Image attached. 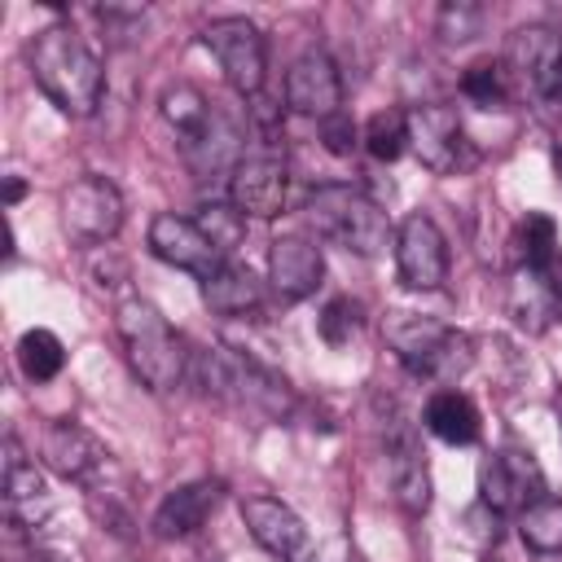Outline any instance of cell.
<instances>
[{"label": "cell", "mask_w": 562, "mask_h": 562, "mask_svg": "<svg viewBox=\"0 0 562 562\" xmlns=\"http://www.w3.org/2000/svg\"><path fill=\"white\" fill-rule=\"evenodd\" d=\"M31 79L70 119H88L101 105V88H105L101 57L66 22H53V26L35 31V40H31Z\"/></svg>", "instance_id": "6da1fadb"}, {"label": "cell", "mask_w": 562, "mask_h": 562, "mask_svg": "<svg viewBox=\"0 0 562 562\" xmlns=\"http://www.w3.org/2000/svg\"><path fill=\"white\" fill-rule=\"evenodd\" d=\"M114 329L123 338V351H127V364L132 373L149 386V391H176L184 378H189V351H184V338L167 325V316L145 303V299H123L119 312H114Z\"/></svg>", "instance_id": "7a4b0ae2"}, {"label": "cell", "mask_w": 562, "mask_h": 562, "mask_svg": "<svg viewBox=\"0 0 562 562\" xmlns=\"http://www.w3.org/2000/svg\"><path fill=\"white\" fill-rule=\"evenodd\" d=\"M382 338L408 373L435 378V382H457L474 360L470 338L461 329L435 316H417V312H391L382 321Z\"/></svg>", "instance_id": "3957f363"}, {"label": "cell", "mask_w": 562, "mask_h": 562, "mask_svg": "<svg viewBox=\"0 0 562 562\" xmlns=\"http://www.w3.org/2000/svg\"><path fill=\"white\" fill-rule=\"evenodd\" d=\"M307 220H312V228L321 237H329L342 250L364 255V259H373L386 246H395L386 211L373 198H364L360 189H351V184H321L307 198Z\"/></svg>", "instance_id": "277c9868"}, {"label": "cell", "mask_w": 562, "mask_h": 562, "mask_svg": "<svg viewBox=\"0 0 562 562\" xmlns=\"http://www.w3.org/2000/svg\"><path fill=\"white\" fill-rule=\"evenodd\" d=\"M509 83L536 105H562V35L549 26H518L501 53Z\"/></svg>", "instance_id": "5b68a950"}, {"label": "cell", "mask_w": 562, "mask_h": 562, "mask_svg": "<svg viewBox=\"0 0 562 562\" xmlns=\"http://www.w3.org/2000/svg\"><path fill=\"white\" fill-rule=\"evenodd\" d=\"M202 44L215 53L224 79L241 92V97H259L263 88V70H268V48L263 35L250 18H215L202 26Z\"/></svg>", "instance_id": "8992f818"}, {"label": "cell", "mask_w": 562, "mask_h": 562, "mask_svg": "<svg viewBox=\"0 0 562 562\" xmlns=\"http://www.w3.org/2000/svg\"><path fill=\"white\" fill-rule=\"evenodd\" d=\"M408 149L417 154V162L435 176H452L457 167L470 162V145H465V127L461 114L443 101H426L408 110Z\"/></svg>", "instance_id": "52a82bcc"}, {"label": "cell", "mask_w": 562, "mask_h": 562, "mask_svg": "<svg viewBox=\"0 0 562 562\" xmlns=\"http://www.w3.org/2000/svg\"><path fill=\"white\" fill-rule=\"evenodd\" d=\"M544 496V474L527 448H501L479 470V505L492 514H522Z\"/></svg>", "instance_id": "ba28073f"}, {"label": "cell", "mask_w": 562, "mask_h": 562, "mask_svg": "<svg viewBox=\"0 0 562 562\" xmlns=\"http://www.w3.org/2000/svg\"><path fill=\"white\" fill-rule=\"evenodd\" d=\"M395 268H400V281L422 294L448 281V241L430 215L422 211L404 215V224L395 228Z\"/></svg>", "instance_id": "9c48e42d"}, {"label": "cell", "mask_w": 562, "mask_h": 562, "mask_svg": "<svg viewBox=\"0 0 562 562\" xmlns=\"http://www.w3.org/2000/svg\"><path fill=\"white\" fill-rule=\"evenodd\" d=\"M149 250L162 263H171V268H180V272H189L198 281L215 277L228 263V255L198 228V220H184V215H171V211L149 220Z\"/></svg>", "instance_id": "30bf717a"}, {"label": "cell", "mask_w": 562, "mask_h": 562, "mask_svg": "<svg viewBox=\"0 0 562 562\" xmlns=\"http://www.w3.org/2000/svg\"><path fill=\"white\" fill-rule=\"evenodd\" d=\"M61 224L79 241H110L123 228V193L105 176H79L61 193Z\"/></svg>", "instance_id": "8fae6325"}, {"label": "cell", "mask_w": 562, "mask_h": 562, "mask_svg": "<svg viewBox=\"0 0 562 562\" xmlns=\"http://www.w3.org/2000/svg\"><path fill=\"white\" fill-rule=\"evenodd\" d=\"M241 522L250 527L255 544L263 553H272L277 562H307L312 558V531L285 501L255 492L241 501Z\"/></svg>", "instance_id": "7c38bea8"}, {"label": "cell", "mask_w": 562, "mask_h": 562, "mask_svg": "<svg viewBox=\"0 0 562 562\" xmlns=\"http://www.w3.org/2000/svg\"><path fill=\"white\" fill-rule=\"evenodd\" d=\"M285 105L294 114H307V119H329L338 114L342 105V75L334 66V57L325 48H307L294 57L290 75H285Z\"/></svg>", "instance_id": "4fadbf2b"}, {"label": "cell", "mask_w": 562, "mask_h": 562, "mask_svg": "<svg viewBox=\"0 0 562 562\" xmlns=\"http://www.w3.org/2000/svg\"><path fill=\"white\" fill-rule=\"evenodd\" d=\"M228 202L241 211V215H255V220H272L285 211L290 202V171L281 158L272 154H259V158H241L228 176Z\"/></svg>", "instance_id": "5bb4252c"}, {"label": "cell", "mask_w": 562, "mask_h": 562, "mask_svg": "<svg viewBox=\"0 0 562 562\" xmlns=\"http://www.w3.org/2000/svg\"><path fill=\"white\" fill-rule=\"evenodd\" d=\"M105 448L97 435H88L79 422H53L44 426L40 435V461L48 470H57L61 479H75V483H92L105 465Z\"/></svg>", "instance_id": "9a60e30c"}, {"label": "cell", "mask_w": 562, "mask_h": 562, "mask_svg": "<svg viewBox=\"0 0 562 562\" xmlns=\"http://www.w3.org/2000/svg\"><path fill=\"white\" fill-rule=\"evenodd\" d=\"M321 277H325V259H321L316 241L290 233V237H277L268 246V281L285 303H299V299L316 294Z\"/></svg>", "instance_id": "2e32d148"}, {"label": "cell", "mask_w": 562, "mask_h": 562, "mask_svg": "<svg viewBox=\"0 0 562 562\" xmlns=\"http://www.w3.org/2000/svg\"><path fill=\"white\" fill-rule=\"evenodd\" d=\"M48 514V483L35 470V461L22 452L18 439H4V518L18 531L40 527V518Z\"/></svg>", "instance_id": "e0dca14e"}, {"label": "cell", "mask_w": 562, "mask_h": 562, "mask_svg": "<svg viewBox=\"0 0 562 562\" xmlns=\"http://www.w3.org/2000/svg\"><path fill=\"white\" fill-rule=\"evenodd\" d=\"M220 496H224V483H220V479H193V483L167 492L162 505H158L154 518H149L154 536H158V540H184V536H193V531L215 514Z\"/></svg>", "instance_id": "ac0fdd59"}, {"label": "cell", "mask_w": 562, "mask_h": 562, "mask_svg": "<svg viewBox=\"0 0 562 562\" xmlns=\"http://www.w3.org/2000/svg\"><path fill=\"white\" fill-rule=\"evenodd\" d=\"M386 470H391L395 501L408 514H426L430 509V470H426V452L417 448V439L404 422H395L386 435Z\"/></svg>", "instance_id": "d6986e66"}, {"label": "cell", "mask_w": 562, "mask_h": 562, "mask_svg": "<svg viewBox=\"0 0 562 562\" xmlns=\"http://www.w3.org/2000/svg\"><path fill=\"white\" fill-rule=\"evenodd\" d=\"M228 364H233V400H246L268 417H290L294 391L272 364L255 360L250 351H233V347H228Z\"/></svg>", "instance_id": "ffe728a7"}, {"label": "cell", "mask_w": 562, "mask_h": 562, "mask_svg": "<svg viewBox=\"0 0 562 562\" xmlns=\"http://www.w3.org/2000/svg\"><path fill=\"white\" fill-rule=\"evenodd\" d=\"M426 430L443 443H474L479 439V408L461 391H435L426 400Z\"/></svg>", "instance_id": "44dd1931"}, {"label": "cell", "mask_w": 562, "mask_h": 562, "mask_svg": "<svg viewBox=\"0 0 562 562\" xmlns=\"http://www.w3.org/2000/svg\"><path fill=\"white\" fill-rule=\"evenodd\" d=\"M202 303L215 316H246L259 307V281L241 263H224L215 277L202 281Z\"/></svg>", "instance_id": "7402d4cb"}, {"label": "cell", "mask_w": 562, "mask_h": 562, "mask_svg": "<svg viewBox=\"0 0 562 562\" xmlns=\"http://www.w3.org/2000/svg\"><path fill=\"white\" fill-rule=\"evenodd\" d=\"M215 114H220V110H215L193 83H176V88L162 92V119L176 127L180 140H193L198 132H206Z\"/></svg>", "instance_id": "603a6c76"}, {"label": "cell", "mask_w": 562, "mask_h": 562, "mask_svg": "<svg viewBox=\"0 0 562 562\" xmlns=\"http://www.w3.org/2000/svg\"><path fill=\"white\" fill-rule=\"evenodd\" d=\"M461 92H465V101H474L479 110H505V101H509V92H514L505 61H501V57H496V61H492V57H479L474 66H465Z\"/></svg>", "instance_id": "cb8c5ba5"}, {"label": "cell", "mask_w": 562, "mask_h": 562, "mask_svg": "<svg viewBox=\"0 0 562 562\" xmlns=\"http://www.w3.org/2000/svg\"><path fill=\"white\" fill-rule=\"evenodd\" d=\"M553 294L558 290H549L544 285V272H518L514 277V285H509V316L522 325V329H540L544 325V316H553Z\"/></svg>", "instance_id": "d4e9b609"}, {"label": "cell", "mask_w": 562, "mask_h": 562, "mask_svg": "<svg viewBox=\"0 0 562 562\" xmlns=\"http://www.w3.org/2000/svg\"><path fill=\"white\" fill-rule=\"evenodd\" d=\"M66 364V347L53 329H26L18 338V369L31 378V382H53Z\"/></svg>", "instance_id": "484cf974"}, {"label": "cell", "mask_w": 562, "mask_h": 562, "mask_svg": "<svg viewBox=\"0 0 562 562\" xmlns=\"http://www.w3.org/2000/svg\"><path fill=\"white\" fill-rule=\"evenodd\" d=\"M518 536L536 553H558L562 549V501L540 496L518 514Z\"/></svg>", "instance_id": "4316f807"}, {"label": "cell", "mask_w": 562, "mask_h": 562, "mask_svg": "<svg viewBox=\"0 0 562 562\" xmlns=\"http://www.w3.org/2000/svg\"><path fill=\"white\" fill-rule=\"evenodd\" d=\"M514 246H518V259L527 272H549L553 255H558V224L544 215V211H531L518 233H514Z\"/></svg>", "instance_id": "83f0119b"}, {"label": "cell", "mask_w": 562, "mask_h": 562, "mask_svg": "<svg viewBox=\"0 0 562 562\" xmlns=\"http://www.w3.org/2000/svg\"><path fill=\"white\" fill-rule=\"evenodd\" d=\"M364 149L378 158V162H395L404 149H408V114L404 110H378L369 123H364Z\"/></svg>", "instance_id": "f1b7e54d"}, {"label": "cell", "mask_w": 562, "mask_h": 562, "mask_svg": "<svg viewBox=\"0 0 562 562\" xmlns=\"http://www.w3.org/2000/svg\"><path fill=\"white\" fill-rule=\"evenodd\" d=\"M198 228H202V233H206V237L228 255V250L246 237V215H241L233 202H228V206H224V202H211V206H202Z\"/></svg>", "instance_id": "f546056e"}, {"label": "cell", "mask_w": 562, "mask_h": 562, "mask_svg": "<svg viewBox=\"0 0 562 562\" xmlns=\"http://www.w3.org/2000/svg\"><path fill=\"white\" fill-rule=\"evenodd\" d=\"M435 31H439L443 44H465V40H474L483 31V9L470 4V0H448L439 9V18H435Z\"/></svg>", "instance_id": "4dcf8cb0"}, {"label": "cell", "mask_w": 562, "mask_h": 562, "mask_svg": "<svg viewBox=\"0 0 562 562\" xmlns=\"http://www.w3.org/2000/svg\"><path fill=\"white\" fill-rule=\"evenodd\" d=\"M316 329H321V338H325L329 347H347V342L360 334V303H351V299H329L325 312H321V321H316Z\"/></svg>", "instance_id": "1f68e13d"}, {"label": "cell", "mask_w": 562, "mask_h": 562, "mask_svg": "<svg viewBox=\"0 0 562 562\" xmlns=\"http://www.w3.org/2000/svg\"><path fill=\"white\" fill-rule=\"evenodd\" d=\"M321 140H325V149H329L334 158H351V149H356V123L338 110V114L321 119Z\"/></svg>", "instance_id": "d6a6232c"}, {"label": "cell", "mask_w": 562, "mask_h": 562, "mask_svg": "<svg viewBox=\"0 0 562 562\" xmlns=\"http://www.w3.org/2000/svg\"><path fill=\"white\" fill-rule=\"evenodd\" d=\"M22 193H26V184H22V180H18V176H9V180H4V202H9V206H13V202H18V198H22Z\"/></svg>", "instance_id": "836d02e7"}, {"label": "cell", "mask_w": 562, "mask_h": 562, "mask_svg": "<svg viewBox=\"0 0 562 562\" xmlns=\"http://www.w3.org/2000/svg\"><path fill=\"white\" fill-rule=\"evenodd\" d=\"M553 167H558V180H562V145L553 149Z\"/></svg>", "instance_id": "e575fe53"}, {"label": "cell", "mask_w": 562, "mask_h": 562, "mask_svg": "<svg viewBox=\"0 0 562 562\" xmlns=\"http://www.w3.org/2000/svg\"><path fill=\"white\" fill-rule=\"evenodd\" d=\"M553 316H558V321H562V290H558V294H553Z\"/></svg>", "instance_id": "d590c367"}]
</instances>
